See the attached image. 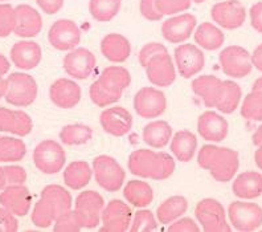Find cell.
<instances>
[{
	"mask_svg": "<svg viewBox=\"0 0 262 232\" xmlns=\"http://www.w3.org/2000/svg\"><path fill=\"white\" fill-rule=\"evenodd\" d=\"M252 91L261 92L262 93V77H258L256 81H254V82H253Z\"/></svg>",
	"mask_w": 262,
	"mask_h": 232,
	"instance_id": "cell-58",
	"label": "cell"
},
{
	"mask_svg": "<svg viewBox=\"0 0 262 232\" xmlns=\"http://www.w3.org/2000/svg\"><path fill=\"white\" fill-rule=\"evenodd\" d=\"M17 24L15 28V35L23 39L36 37L42 29L41 15L28 4H20L16 7Z\"/></svg>",
	"mask_w": 262,
	"mask_h": 232,
	"instance_id": "cell-25",
	"label": "cell"
},
{
	"mask_svg": "<svg viewBox=\"0 0 262 232\" xmlns=\"http://www.w3.org/2000/svg\"><path fill=\"white\" fill-rule=\"evenodd\" d=\"M81 87L69 78H57L49 88L51 101L61 109H73L81 101Z\"/></svg>",
	"mask_w": 262,
	"mask_h": 232,
	"instance_id": "cell-20",
	"label": "cell"
},
{
	"mask_svg": "<svg viewBox=\"0 0 262 232\" xmlns=\"http://www.w3.org/2000/svg\"><path fill=\"white\" fill-rule=\"evenodd\" d=\"M41 47L32 40L17 41L11 48V61L21 71H32L41 61Z\"/></svg>",
	"mask_w": 262,
	"mask_h": 232,
	"instance_id": "cell-23",
	"label": "cell"
},
{
	"mask_svg": "<svg viewBox=\"0 0 262 232\" xmlns=\"http://www.w3.org/2000/svg\"><path fill=\"white\" fill-rule=\"evenodd\" d=\"M158 228V219L150 209H138L131 219V232H150Z\"/></svg>",
	"mask_w": 262,
	"mask_h": 232,
	"instance_id": "cell-42",
	"label": "cell"
},
{
	"mask_svg": "<svg viewBox=\"0 0 262 232\" xmlns=\"http://www.w3.org/2000/svg\"><path fill=\"white\" fill-rule=\"evenodd\" d=\"M243 91L240 85L234 81H223V89H221L220 97L216 102V109L224 114H232L240 107Z\"/></svg>",
	"mask_w": 262,
	"mask_h": 232,
	"instance_id": "cell-36",
	"label": "cell"
},
{
	"mask_svg": "<svg viewBox=\"0 0 262 232\" xmlns=\"http://www.w3.org/2000/svg\"><path fill=\"white\" fill-rule=\"evenodd\" d=\"M62 67L68 76L76 80H86L96 69L97 58L93 52L89 49L74 48L65 55Z\"/></svg>",
	"mask_w": 262,
	"mask_h": 232,
	"instance_id": "cell-13",
	"label": "cell"
},
{
	"mask_svg": "<svg viewBox=\"0 0 262 232\" xmlns=\"http://www.w3.org/2000/svg\"><path fill=\"white\" fill-rule=\"evenodd\" d=\"M16 24V8L11 4H0V37H7L15 32Z\"/></svg>",
	"mask_w": 262,
	"mask_h": 232,
	"instance_id": "cell-43",
	"label": "cell"
},
{
	"mask_svg": "<svg viewBox=\"0 0 262 232\" xmlns=\"http://www.w3.org/2000/svg\"><path fill=\"white\" fill-rule=\"evenodd\" d=\"M133 211L130 206L121 199H113L105 204L101 222L102 227L99 231L103 232H125L130 229Z\"/></svg>",
	"mask_w": 262,
	"mask_h": 232,
	"instance_id": "cell-12",
	"label": "cell"
},
{
	"mask_svg": "<svg viewBox=\"0 0 262 232\" xmlns=\"http://www.w3.org/2000/svg\"><path fill=\"white\" fill-rule=\"evenodd\" d=\"M166 53H168V51H167V48L163 44H160V43H148V44H146L141 49L139 55H138V60H139V64L144 68L152 58L158 57L160 55H166Z\"/></svg>",
	"mask_w": 262,
	"mask_h": 232,
	"instance_id": "cell-46",
	"label": "cell"
},
{
	"mask_svg": "<svg viewBox=\"0 0 262 232\" xmlns=\"http://www.w3.org/2000/svg\"><path fill=\"white\" fill-rule=\"evenodd\" d=\"M220 67L232 78H244L253 69L250 53L240 46H229L219 55Z\"/></svg>",
	"mask_w": 262,
	"mask_h": 232,
	"instance_id": "cell-10",
	"label": "cell"
},
{
	"mask_svg": "<svg viewBox=\"0 0 262 232\" xmlns=\"http://www.w3.org/2000/svg\"><path fill=\"white\" fill-rule=\"evenodd\" d=\"M198 164L209 171L214 181L225 183L236 177L240 167V155L233 149L204 145L198 153Z\"/></svg>",
	"mask_w": 262,
	"mask_h": 232,
	"instance_id": "cell-2",
	"label": "cell"
},
{
	"mask_svg": "<svg viewBox=\"0 0 262 232\" xmlns=\"http://www.w3.org/2000/svg\"><path fill=\"white\" fill-rule=\"evenodd\" d=\"M128 170L137 177L163 181L173 174L176 164L169 154L152 152L148 149H139L130 154L127 162Z\"/></svg>",
	"mask_w": 262,
	"mask_h": 232,
	"instance_id": "cell-3",
	"label": "cell"
},
{
	"mask_svg": "<svg viewBox=\"0 0 262 232\" xmlns=\"http://www.w3.org/2000/svg\"><path fill=\"white\" fill-rule=\"evenodd\" d=\"M122 0H90L89 12L99 23H107L119 13Z\"/></svg>",
	"mask_w": 262,
	"mask_h": 232,
	"instance_id": "cell-39",
	"label": "cell"
},
{
	"mask_svg": "<svg viewBox=\"0 0 262 232\" xmlns=\"http://www.w3.org/2000/svg\"><path fill=\"white\" fill-rule=\"evenodd\" d=\"M195 43L198 47L205 51H216L221 48L225 41V36L219 27L212 23H202L193 32Z\"/></svg>",
	"mask_w": 262,
	"mask_h": 232,
	"instance_id": "cell-34",
	"label": "cell"
},
{
	"mask_svg": "<svg viewBox=\"0 0 262 232\" xmlns=\"http://www.w3.org/2000/svg\"><path fill=\"white\" fill-rule=\"evenodd\" d=\"M19 229V222L16 216L8 209L0 207V232H15Z\"/></svg>",
	"mask_w": 262,
	"mask_h": 232,
	"instance_id": "cell-49",
	"label": "cell"
},
{
	"mask_svg": "<svg viewBox=\"0 0 262 232\" xmlns=\"http://www.w3.org/2000/svg\"><path fill=\"white\" fill-rule=\"evenodd\" d=\"M232 191L241 199H256L262 195V174L258 171H244L234 178Z\"/></svg>",
	"mask_w": 262,
	"mask_h": 232,
	"instance_id": "cell-28",
	"label": "cell"
},
{
	"mask_svg": "<svg viewBox=\"0 0 262 232\" xmlns=\"http://www.w3.org/2000/svg\"><path fill=\"white\" fill-rule=\"evenodd\" d=\"M99 122L107 134L114 137L126 136L133 129V116L123 107L105 109L99 116Z\"/></svg>",
	"mask_w": 262,
	"mask_h": 232,
	"instance_id": "cell-19",
	"label": "cell"
},
{
	"mask_svg": "<svg viewBox=\"0 0 262 232\" xmlns=\"http://www.w3.org/2000/svg\"><path fill=\"white\" fill-rule=\"evenodd\" d=\"M0 204L15 216H26L31 209L32 197L24 184L6 186L0 193Z\"/></svg>",
	"mask_w": 262,
	"mask_h": 232,
	"instance_id": "cell-18",
	"label": "cell"
},
{
	"mask_svg": "<svg viewBox=\"0 0 262 232\" xmlns=\"http://www.w3.org/2000/svg\"><path fill=\"white\" fill-rule=\"evenodd\" d=\"M93 137V129L83 123H71L64 126L60 132V139L64 145H85Z\"/></svg>",
	"mask_w": 262,
	"mask_h": 232,
	"instance_id": "cell-38",
	"label": "cell"
},
{
	"mask_svg": "<svg viewBox=\"0 0 262 232\" xmlns=\"http://www.w3.org/2000/svg\"><path fill=\"white\" fill-rule=\"evenodd\" d=\"M123 197L131 206L144 208L150 206L154 200L152 187L143 181H130L123 187Z\"/></svg>",
	"mask_w": 262,
	"mask_h": 232,
	"instance_id": "cell-33",
	"label": "cell"
},
{
	"mask_svg": "<svg viewBox=\"0 0 262 232\" xmlns=\"http://www.w3.org/2000/svg\"><path fill=\"white\" fill-rule=\"evenodd\" d=\"M192 92L202 98L207 108H214L223 89V80L212 74L199 76L192 81Z\"/></svg>",
	"mask_w": 262,
	"mask_h": 232,
	"instance_id": "cell-27",
	"label": "cell"
},
{
	"mask_svg": "<svg viewBox=\"0 0 262 232\" xmlns=\"http://www.w3.org/2000/svg\"><path fill=\"white\" fill-rule=\"evenodd\" d=\"M90 100L93 101L94 105L99 108L110 107L112 103H115L117 101L121 100L122 94L114 93V92L109 91L107 88L103 87L98 80L94 81L89 91Z\"/></svg>",
	"mask_w": 262,
	"mask_h": 232,
	"instance_id": "cell-41",
	"label": "cell"
},
{
	"mask_svg": "<svg viewBox=\"0 0 262 232\" xmlns=\"http://www.w3.org/2000/svg\"><path fill=\"white\" fill-rule=\"evenodd\" d=\"M36 3L47 15H56L64 6V0H36Z\"/></svg>",
	"mask_w": 262,
	"mask_h": 232,
	"instance_id": "cell-52",
	"label": "cell"
},
{
	"mask_svg": "<svg viewBox=\"0 0 262 232\" xmlns=\"http://www.w3.org/2000/svg\"><path fill=\"white\" fill-rule=\"evenodd\" d=\"M198 19L192 13H179L164 20L160 31L164 39L172 44H182L195 32Z\"/></svg>",
	"mask_w": 262,
	"mask_h": 232,
	"instance_id": "cell-16",
	"label": "cell"
},
{
	"mask_svg": "<svg viewBox=\"0 0 262 232\" xmlns=\"http://www.w3.org/2000/svg\"><path fill=\"white\" fill-rule=\"evenodd\" d=\"M175 67L183 78H191L203 71L205 56L195 44H180L173 52Z\"/></svg>",
	"mask_w": 262,
	"mask_h": 232,
	"instance_id": "cell-15",
	"label": "cell"
},
{
	"mask_svg": "<svg viewBox=\"0 0 262 232\" xmlns=\"http://www.w3.org/2000/svg\"><path fill=\"white\" fill-rule=\"evenodd\" d=\"M0 2H10V0H0Z\"/></svg>",
	"mask_w": 262,
	"mask_h": 232,
	"instance_id": "cell-61",
	"label": "cell"
},
{
	"mask_svg": "<svg viewBox=\"0 0 262 232\" xmlns=\"http://www.w3.org/2000/svg\"><path fill=\"white\" fill-rule=\"evenodd\" d=\"M53 229L56 232H78L82 229L80 219L74 209H71L68 213L62 214L53 223Z\"/></svg>",
	"mask_w": 262,
	"mask_h": 232,
	"instance_id": "cell-44",
	"label": "cell"
},
{
	"mask_svg": "<svg viewBox=\"0 0 262 232\" xmlns=\"http://www.w3.org/2000/svg\"><path fill=\"white\" fill-rule=\"evenodd\" d=\"M73 209L71 193L58 184L44 187L40 199L36 202L32 211V223L38 228L51 227L58 216Z\"/></svg>",
	"mask_w": 262,
	"mask_h": 232,
	"instance_id": "cell-1",
	"label": "cell"
},
{
	"mask_svg": "<svg viewBox=\"0 0 262 232\" xmlns=\"http://www.w3.org/2000/svg\"><path fill=\"white\" fill-rule=\"evenodd\" d=\"M105 200L99 193L93 190L82 191L74 202V213L80 219L82 228H96L101 222Z\"/></svg>",
	"mask_w": 262,
	"mask_h": 232,
	"instance_id": "cell-8",
	"label": "cell"
},
{
	"mask_svg": "<svg viewBox=\"0 0 262 232\" xmlns=\"http://www.w3.org/2000/svg\"><path fill=\"white\" fill-rule=\"evenodd\" d=\"M211 16L217 26L232 31L244 26L246 10L238 0H224L212 7Z\"/></svg>",
	"mask_w": 262,
	"mask_h": 232,
	"instance_id": "cell-17",
	"label": "cell"
},
{
	"mask_svg": "<svg viewBox=\"0 0 262 232\" xmlns=\"http://www.w3.org/2000/svg\"><path fill=\"white\" fill-rule=\"evenodd\" d=\"M93 175L101 188L117 193L122 188L126 179V173L118 161L110 155H98L93 159Z\"/></svg>",
	"mask_w": 262,
	"mask_h": 232,
	"instance_id": "cell-6",
	"label": "cell"
},
{
	"mask_svg": "<svg viewBox=\"0 0 262 232\" xmlns=\"http://www.w3.org/2000/svg\"><path fill=\"white\" fill-rule=\"evenodd\" d=\"M168 232H199L200 228L191 218H180L168 224Z\"/></svg>",
	"mask_w": 262,
	"mask_h": 232,
	"instance_id": "cell-50",
	"label": "cell"
},
{
	"mask_svg": "<svg viewBox=\"0 0 262 232\" xmlns=\"http://www.w3.org/2000/svg\"><path fill=\"white\" fill-rule=\"evenodd\" d=\"M195 216L205 232H229L232 229L227 222L224 206L213 198L200 200L195 207Z\"/></svg>",
	"mask_w": 262,
	"mask_h": 232,
	"instance_id": "cell-7",
	"label": "cell"
},
{
	"mask_svg": "<svg viewBox=\"0 0 262 232\" xmlns=\"http://www.w3.org/2000/svg\"><path fill=\"white\" fill-rule=\"evenodd\" d=\"M48 41L57 51L69 52L81 41V29L73 20L60 19L48 31Z\"/></svg>",
	"mask_w": 262,
	"mask_h": 232,
	"instance_id": "cell-14",
	"label": "cell"
},
{
	"mask_svg": "<svg viewBox=\"0 0 262 232\" xmlns=\"http://www.w3.org/2000/svg\"><path fill=\"white\" fill-rule=\"evenodd\" d=\"M6 186H7V182H6V177H4L3 167H0V191L3 190Z\"/></svg>",
	"mask_w": 262,
	"mask_h": 232,
	"instance_id": "cell-59",
	"label": "cell"
},
{
	"mask_svg": "<svg viewBox=\"0 0 262 232\" xmlns=\"http://www.w3.org/2000/svg\"><path fill=\"white\" fill-rule=\"evenodd\" d=\"M228 218L237 231H256L262 226V207L250 202H232L228 207Z\"/></svg>",
	"mask_w": 262,
	"mask_h": 232,
	"instance_id": "cell-9",
	"label": "cell"
},
{
	"mask_svg": "<svg viewBox=\"0 0 262 232\" xmlns=\"http://www.w3.org/2000/svg\"><path fill=\"white\" fill-rule=\"evenodd\" d=\"M158 8L163 16H173L191 8V0H157Z\"/></svg>",
	"mask_w": 262,
	"mask_h": 232,
	"instance_id": "cell-45",
	"label": "cell"
},
{
	"mask_svg": "<svg viewBox=\"0 0 262 232\" xmlns=\"http://www.w3.org/2000/svg\"><path fill=\"white\" fill-rule=\"evenodd\" d=\"M241 116L248 121H262V93L252 91L244 98L240 108Z\"/></svg>",
	"mask_w": 262,
	"mask_h": 232,
	"instance_id": "cell-40",
	"label": "cell"
},
{
	"mask_svg": "<svg viewBox=\"0 0 262 232\" xmlns=\"http://www.w3.org/2000/svg\"><path fill=\"white\" fill-rule=\"evenodd\" d=\"M252 139H253V143H254V146L262 145V125L259 126V128L256 130V132L253 133Z\"/></svg>",
	"mask_w": 262,
	"mask_h": 232,
	"instance_id": "cell-55",
	"label": "cell"
},
{
	"mask_svg": "<svg viewBox=\"0 0 262 232\" xmlns=\"http://www.w3.org/2000/svg\"><path fill=\"white\" fill-rule=\"evenodd\" d=\"M169 149L178 161L189 162L195 157L198 150V138L189 130H179L171 138Z\"/></svg>",
	"mask_w": 262,
	"mask_h": 232,
	"instance_id": "cell-29",
	"label": "cell"
},
{
	"mask_svg": "<svg viewBox=\"0 0 262 232\" xmlns=\"http://www.w3.org/2000/svg\"><path fill=\"white\" fill-rule=\"evenodd\" d=\"M139 11H141L142 16L150 22H159L163 19V15L160 13L159 8H158L157 0H141Z\"/></svg>",
	"mask_w": 262,
	"mask_h": 232,
	"instance_id": "cell-48",
	"label": "cell"
},
{
	"mask_svg": "<svg viewBox=\"0 0 262 232\" xmlns=\"http://www.w3.org/2000/svg\"><path fill=\"white\" fill-rule=\"evenodd\" d=\"M101 53L110 62L121 64L130 57L131 44L121 33H109L101 41Z\"/></svg>",
	"mask_w": 262,
	"mask_h": 232,
	"instance_id": "cell-26",
	"label": "cell"
},
{
	"mask_svg": "<svg viewBox=\"0 0 262 232\" xmlns=\"http://www.w3.org/2000/svg\"><path fill=\"white\" fill-rule=\"evenodd\" d=\"M249 19L253 29L258 33H262V2H258L250 7Z\"/></svg>",
	"mask_w": 262,
	"mask_h": 232,
	"instance_id": "cell-51",
	"label": "cell"
},
{
	"mask_svg": "<svg viewBox=\"0 0 262 232\" xmlns=\"http://www.w3.org/2000/svg\"><path fill=\"white\" fill-rule=\"evenodd\" d=\"M144 69L148 81L155 87H169L176 80V67L169 53L152 58Z\"/></svg>",
	"mask_w": 262,
	"mask_h": 232,
	"instance_id": "cell-22",
	"label": "cell"
},
{
	"mask_svg": "<svg viewBox=\"0 0 262 232\" xmlns=\"http://www.w3.org/2000/svg\"><path fill=\"white\" fill-rule=\"evenodd\" d=\"M33 164L45 175L57 174L67 163V153L57 141L44 139L38 143L32 154Z\"/></svg>",
	"mask_w": 262,
	"mask_h": 232,
	"instance_id": "cell-5",
	"label": "cell"
},
{
	"mask_svg": "<svg viewBox=\"0 0 262 232\" xmlns=\"http://www.w3.org/2000/svg\"><path fill=\"white\" fill-rule=\"evenodd\" d=\"M93 168L85 161H73L64 170V183L72 190H81L89 184Z\"/></svg>",
	"mask_w": 262,
	"mask_h": 232,
	"instance_id": "cell-31",
	"label": "cell"
},
{
	"mask_svg": "<svg viewBox=\"0 0 262 232\" xmlns=\"http://www.w3.org/2000/svg\"><path fill=\"white\" fill-rule=\"evenodd\" d=\"M191 2H195V3H198V4H200V3H204L205 0H191Z\"/></svg>",
	"mask_w": 262,
	"mask_h": 232,
	"instance_id": "cell-60",
	"label": "cell"
},
{
	"mask_svg": "<svg viewBox=\"0 0 262 232\" xmlns=\"http://www.w3.org/2000/svg\"><path fill=\"white\" fill-rule=\"evenodd\" d=\"M188 209V200L184 197L175 195L164 200L157 208V219L160 224H171L173 220L179 219Z\"/></svg>",
	"mask_w": 262,
	"mask_h": 232,
	"instance_id": "cell-35",
	"label": "cell"
},
{
	"mask_svg": "<svg viewBox=\"0 0 262 232\" xmlns=\"http://www.w3.org/2000/svg\"><path fill=\"white\" fill-rule=\"evenodd\" d=\"M7 80L6 101L13 107L27 108L32 105L37 98L38 87L31 74L15 72Z\"/></svg>",
	"mask_w": 262,
	"mask_h": 232,
	"instance_id": "cell-4",
	"label": "cell"
},
{
	"mask_svg": "<svg viewBox=\"0 0 262 232\" xmlns=\"http://www.w3.org/2000/svg\"><path fill=\"white\" fill-rule=\"evenodd\" d=\"M142 137L152 149H163L172 138V128L166 121L157 119L144 126Z\"/></svg>",
	"mask_w": 262,
	"mask_h": 232,
	"instance_id": "cell-32",
	"label": "cell"
},
{
	"mask_svg": "<svg viewBox=\"0 0 262 232\" xmlns=\"http://www.w3.org/2000/svg\"><path fill=\"white\" fill-rule=\"evenodd\" d=\"M7 93V80H4L2 76H0V100L6 97Z\"/></svg>",
	"mask_w": 262,
	"mask_h": 232,
	"instance_id": "cell-57",
	"label": "cell"
},
{
	"mask_svg": "<svg viewBox=\"0 0 262 232\" xmlns=\"http://www.w3.org/2000/svg\"><path fill=\"white\" fill-rule=\"evenodd\" d=\"M198 133L208 142L224 141L229 133L227 118L213 110H207L198 119Z\"/></svg>",
	"mask_w": 262,
	"mask_h": 232,
	"instance_id": "cell-21",
	"label": "cell"
},
{
	"mask_svg": "<svg viewBox=\"0 0 262 232\" xmlns=\"http://www.w3.org/2000/svg\"><path fill=\"white\" fill-rule=\"evenodd\" d=\"M32 118L23 110H11L0 107V132L13 136L26 137L32 132Z\"/></svg>",
	"mask_w": 262,
	"mask_h": 232,
	"instance_id": "cell-24",
	"label": "cell"
},
{
	"mask_svg": "<svg viewBox=\"0 0 262 232\" xmlns=\"http://www.w3.org/2000/svg\"><path fill=\"white\" fill-rule=\"evenodd\" d=\"M254 162H256L257 167L262 171V145L257 146V150L254 153Z\"/></svg>",
	"mask_w": 262,
	"mask_h": 232,
	"instance_id": "cell-56",
	"label": "cell"
},
{
	"mask_svg": "<svg viewBox=\"0 0 262 232\" xmlns=\"http://www.w3.org/2000/svg\"><path fill=\"white\" fill-rule=\"evenodd\" d=\"M4 177H6L7 186H13V184H24L27 181V171L21 166L16 164H10L4 166Z\"/></svg>",
	"mask_w": 262,
	"mask_h": 232,
	"instance_id": "cell-47",
	"label": "cell"
},
{
	"mask_svg": "<svg viewBox=\"0 0 262 232\" xmlns=\"http://www.w3.org/2000/svg\"><path fill=\"white\" fill-rule=\"evenodd\" d=\"M98 81L109 91L123 94V91L131 84V74L121 65H112L101 72Z\"/></svg>",
	"mask_w": 262,
	"mask_h": 232,
	"instance_id": "cell-30",
	"label": "cell"
},
{
	"mask_svg": "<svg viewBox=\"0 0 262 232\" xmlns=\"http://www.w3.org/2000/svg\"><path fill=\"white\" fill-rule=\"evenodd\" d=\"M10 67L11 65H10V61H8V58L0 53V76H2V77H3L7 72L10 71Z\"/></svg>",
	"mask_w": 262,
	"mask_h": 232,
	"instance_id": "cell-54",
	"label": "cell"
},
{
	"mask_svg": "<svg viewBox=\"0 0 262 232\" xmlns=\"http://www.w3.org/2000/svg\"><path fill=\"white\" fill-rule=\"evenodd\" d=\"M134 110L142 118H158L166 112L167 98L164 93L157 88H142L134 96Z\"/></svg>",
	"mask_w": 262,
	"mask_h": 232,
	"instance_id": "cell-11",
	"label": "cell"
},
{
	"mask_svg": "<svg viewBox=\"0 0 262 232\" xmlns=\"http://www.w3.org/2000/svg\"><path fill=\"white\" fill-rule=\"evenodd\" d=\"M27 154L26 143L15 137L0 134V163L21 161Z\"/></svg>",
	"mask_w": 262,
	"mask_h": 232,
	"instance_id": "cell-37",
	"label": "cell"
},
{
	"mask_svg": "<svg viewBox=\"0 0 262 232\" xmlns=\"http://www.w3.org/2000/svg\"><path fill=\"white\" fill-rule=\"evenodd\" d=\"M250 60H252V65L259 72H262V44L256 47V49L253 51L250 55Z\"/></svg>",
	"mask_w": 262,
	"mask_h": 232,
	"instance_id": "cell-53",
	"label": "cell"
}]
</instances>
